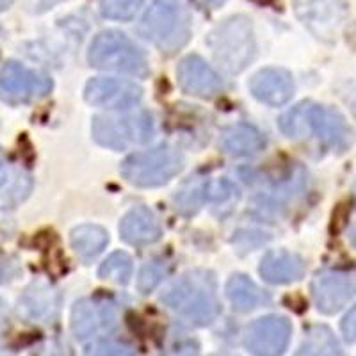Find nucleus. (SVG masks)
Listing matches in <instances>:
<instances>
[{
    "label": "nucleus",
    "instance_id": "obj_22",
    "mask_svg": "<svg viewBox=\"0 0 356 356\" xmlns=\"http://www.w3.org/2000/svg\"><path fill=\"white\" fill-rule=\"evenodd\" d=\"M109 243V235L97 225H82L72 232V246L82 260H91Z\"/></svg>",
    "mask_w": 356,
    "mask_h": 356
},
{
    "label": "nucleus",
    "instance_id": "obj_12",
    "mask_svg": "<svg viewBox=\"0 0 356 356\" xmlns=\"http://www.w3.org/2000/svg\"><path fill=\"white\" fill-rule=\"evenodd\" d=\"M356 294V273L323 271L312 282V296L323 314H337Z\"/></svg>",
    "mask_w": 356,
    "mask_h": 356
},
{
    "label": "nucleus",
    "instance_id": "obj_27",
    "mask_svg": "<svg viewBox=\"0 0 356 356\" xmlns=\"http://www.w3.org/2000/svg\"><path fill=\"white\" fill-rule=\"evenodd\" d=\"M168 275V264L164 260H150L143 266L141 273H139L138 287L143 294L154 291L159 284H161L164 276Z\"/></svg>",
    "mask_w": 356,
    "mask_h": 356
},
{
    "label": "nucleus",
    "instance_id": "obj_20",
    "mask_svg": "<svg viewBox=\"0 0 356 356\" xmlns=\"http://www.w3.org/2000/svg\"><path fill=\"white\" fill-rule=\"evenodd\" d=\"M33 191V178L20 168L0 170V211H11L27 200Z\"/></svg>",
    "mask_w": 356,
    "mask_h": 356
},
{
    "label": "nucleus",
    "instance_id": "obj_30",
    "mask_svg": "<svg viewBox=\"0 0 356 356\" xmlns=\"http://www.w3.org/2000/svg\"><path fill=\"white\" fill-rule=\"evenodd\" d=\"M195 2L203 9H218L221 8L227 0H195Z\"/></svg>",
    "mask_w": 356,
    "mask_h": 356
},
{
    "label": "nucleus",
    "instance_id": "obj_36",
    "mask_svg": "<svg viewBox=\"0 0 356 356\" xmlns=\"http://www.w3.org/2000/svg\"><path fill=\"white\" fill-rule=\"evenodd\" d=\"M0 162H2V152H0Z\"/></svg>",
    "mask_w": 356,
    "mask_h": 356
},
{
    "label": "nucleus",
    "instance_id": "obj_15",
    "mask_svg": "<svg viewBox=\"0 0 356 356\" xmlns=\"http://www.w3.org/2000/svg\"><path fill=\"white\" fill-rule=\"evenodd\" d=\"M177 77L180 88L186 93L196 95V97H216L222 89V82L218 73L198 56L186 57L178 66Z\"/></svg>",
    "mask_w": 356,
    "mask_h": 356
},
{
    "label": "nucleus",
    "instance_id": "obj_25",
    "mask_svg": "<svg viewBox=\"0 0 356 356\" xmlns=\"http://www.w3.org/2000/svg\"><path fill=\"white\" fill-rule=\"evenodd\" d=\"M145 0H100V11L111 20H132Z\"/></svg>",
    "mask_w": 356,
    "mask_h": 356
},
{
    "label": "nucleus",
    "instance_id": "obj_6",
    "mask_svg": "<svg viewBox=\"0 0 356 356\" xmlns=\"http://www.w3.org/2000/svg\"><path fill=\"white\" fill-rule=\"evenodd\" d=\"M154 118L146 111L120 116H97L93 120L95 141L113 150L146 145L154 138Z\"/></svg>",
    "mask_w": 356,
    "mask_h": 356
},
{
    "label": "nucleus",
    "instance_id": "obj_8",
    "mask_svg": "<svg viewBox=\"0 0 356 356\" xmlns=\"http://www.w3.org/2000/svg\"><path fill=\"white\" fill-rule=\"evenodd\" d=\"M294 11L314 36L335 41L346 22L344 0H292Z\"/></svg>",
    "mask_w": 356,
    "mask_h": 356
},
{
    "label": "nucleus",
    "instance_id": "obj_9",
    "mask_svg": "<svg viewBox=\"0 0 356 356\" xmlns=\"http://www.w3.org/2000/svg\"><path fill=\"white\" fill-rule=\"evenodd\" d=\"M52 81L43 73L25 68L18 63H8L0 72V98L9 104H27L47 97Z\"/></svg>",
    "mask_w": 356,
    "mask_h": 356
},
{
    "label": "nucleus",
    "instance_id": "obj_18",
    "mask_svg": "<svg viewBox=\"0 0 356 356\" xmlns=\"http://www.w3.org/2000/svg\"><path fill=\"white\" fill-rule=\"evenodd\" d=\"M260 275L269 284H291L305 275V264L291 251H269L260 264Z\"/></svg>",
    "mask_w": 356,
    "mask_h": 356
},
{
    "label": "nucleus",
    "instance_id": "obj_14",
    "mask_svg": "<svg viewBox=\"0 0 356 356\" xmlns=\"http://www.w3.org/2000/svg\"><path fill=\"white\" fill-rule=\"evenodd\" d=\"M61 296L50 284L34 282L18 300V316L27 323H52L59 314Z\"/></svg>",
    "mask_w": 356,
    "mask_h": 356
},
{
    "label": "nucleus",
    "instance_id": "obj_10",
    "mask_svg": "<svg viewBox=\"0 0 356 356\" xmlns=\"http://www.w3.org/2000/svg\"><path fill=\"white\" fill-rule=\"evenodd\" d=\"M292 326L285 317L267 316L250 324L244 346L253 356H282L291 342Z\"/></svg>",
    "mask_w": 356,
    "mask_h": 356
},
{
    "label": "nucleus",
    "instance_id": "obj_2",
    "mask_svg": "<svg viewBox=\"0 0 356 356\" xmlns=\"http://www.w3.org/2000/svg\"><path fill=\"white\" fill-rule=\"evenodd\" d=\"M162 303L195 324H209L218 317L219 301L209 273H189L171 285L162 296Z\"/></svg>",
    "mask_w": 356,
    "mask_h": 356
},
{
    "label": "nucleus",
    "instance_id": "obj_26",
    "mask_svg": "<svg viewBox=\"0 0 356 356\" xmlns=\"http://www.w3.org/2000/svg\"><path fill=\"white\" fill-rule=\"evenodd\" d=\"M237 196H239V189L228 178H218V180L203 182V198L207 202L225 203L232 198H237Z\"/></svg>",
    "mask_w": 356,
    "mask_h": 356
},
{
    "label": "nucleus",
    "instance_id": "obj_4",
    "mask_svg": "<svg viewBox=\"0 0 356 356\" xmlns=\"http://www.w3.org/2000/svg\"><path fill=\"white\" fill-rule=\"evenodd\" d=\"M214 59L228 73H239L255 56L253 29L248 18L235 17L212 31L207 40Z\"/></svg>",
    "mask_w": 356,
    "mask_h": 356
},
{
    "label": "nucleus",
    "instance_id": "obj_3",
    "mask_svg": "<svg viewBox=\"0 0 356 356\" xmlns=\"http://www.w3.org/2000/svg\"><path fill=\"white\" fill-rule=\"evenodd\" d=\"M141 34L162 52H177L189 41V11L178 0H155L143 18Z\"/></svg>",
    "mask_w": 356,
    "mask_h": 356
},
{
    "label": "nucleus",
    "instance_id": "obj_33",
    "mask_svg": "<svg viewBox=\"0 0 356 356\" xmlns=\"http://www.w3.org/2000/svg\"><path fill=\"white\" fill-rule=\"evenodd\" d=\"M2 321H4V303L0 301V324H2Z\"/></svg>",
    "mask_w": 356,
    "mask_h": 356
},
{
    "label": "nucleus",
    "instance_id": "obj_7",
    "mask_svg": "<svg viewBox=\"0 0 356 356\" xmlns=\"http://www.w3.org/2000/svg\"><path fill=\"white\" fill-rule=\"evenodd\" d=\"M184 159L171 146H157L134 154L122 164V175L138 187H157L170 182L182 170Z\"/></svg>",
    "mask_w": 356,
    "mask_h": 356
},
{
    "label": "nucleus",
    "instance_id": "obj_29",
    "mask_svg": "<svg viewBox=\"0 0 356 356\" xmlns=\"http://www.w3.org/2000/svg\"><path fill=\"white\" fill-rule=\"evenodd\" d=\"M342 333L349 342L356 340V305L346 314L344 321H342Z\"/></svg>",
    "mask_w": 356,
    "mask_h": 356
},
{
    "label": "nucleus",
    "instance_id": "obj_16",
    "mask_svg": "<svg viewBox=\"0 0 356 356\" xmlns=\"http://www.w3.org/2000/svg\"><path fill=\"white\" fill-rule=\"evenodd\" d=\"M250 89L257 100L267 106H284L294 95V81L285 70L267 68L251 79Z\"/></svg>",
    "mask_w": 356,
    "mask_h": 356
},
{
    "label": "nucleus",
    "instance_id": "obj_24",
    "mask_svg": "<svg viewBox=\"0 0 356 356\" xmlns=\"http://www.w3.org/2000/svg\"><path fill=\"white\" fill-rule=\"evenodd\" d=\"M98 275L100 278L109 280L114 284H127L132 276V260L127 253H113L107 260H104V264L98 269Z\"/></svg>",
    "mask_w": 356,
    "mask_h": 356
},
{
    "label": "nucleus",
    "instance_id": "obj_32",
    "mask_svg": "<svg viewBox=\"0 0 356 356\" xmlns=\"http://www.w3.org/2000/svg\"><path fill=\"white\" fill-rule=\"evenodd\" d=\"M11 4H13V0H0V11L8 9Z\"/></svg>",
    "mask_w": 356,
    "mask_h": 356
},
{
    "label": "nucleus",
    "instance_id": "obj_35",
    "mask_svg": "<svg viewBox=\"0 0 356 356\" xmlns=\"http://www.w3.org/2000/svg\"><path fill=\"white\" fill-rule=\"evenodd\" d=\"M351 239H353V243H355V246H356V227L353 228V232H351Z\"/></svg>",
    "mask_w": 356,
    "mask_h": 356
},
{
    "label": "nucleus",
    "instance_id": "obj_17",
    "mask_svg": "<svg viewBox=\"0 0 356 356\" xmlns=\"http://www.w3.org/2000/svg\"><path fill=\"white\" fill-rule=\"evenodd\" d=\"M123 241L134 246H146L161 239L162 228L154 212L146 207H136L120 222Z\"/></svg>",
    "mask_w": 356,
    "mask_h": 356
},
{
    "label": "nucleus",
    "instance_id": "obj_21",
    "mask_svg": "<svg viewBox=\"0 0 356 356\" xmlns=\"http://www.w3.org/2000/svg\"><path fill=\"white\" fill-rule=\"evenodd\" d=\"M227 296L232 301L235 310L239 312H250L255 308L262 307V305L269 303V296L264 294L255 282H251L250 278L243 275H235L228 280L227 285Z\"/></svg>",
    "mask_w": 356,
    "mask_h": 356
},
{
    "label": "nucleus",
    "instance_id": "obj_13",
    "mask_svg": "<svg viewBox=\"0 0 356 356\" xmlns=\"http://www.w3.org/2000/svg\"><path fill=\"white\" fill-rule=\"evenodd\" d=\"M143 97V89L120 79H93L86 86V100L106 109H129Z\"/></svg>",
    "mask_w": 356,
    "mask_h": 356
},
{
    "label": "nucleus",
    "instance_id": "obj_1",
    "mask_svg": "<svg viewBox=\"0 0 356 356\" xmlns=\"http://www.w3.org/2000/svg\"><path fill=\"white\" fill-rule=\"evenodd\" d=\"M280 130L292 139H305L308 136L333 150L344 152L351 145V130L337 111L316 104H300L282 114L278 120Z\"/></svg>",
    "mask_w": 356,
    "mask_h": 356
},
{
    "label": "nucleus",
    "instance_id": "obj_5",
    "mask_svg": "<svg viewBox=\"0 0 356 356\" xmlns=\"http://www.w3.org/2000/svg\"><path fill=\"white\" fill-rule=\"evenodd\" d=\"M89 63L100 70L129 73L138 77L148 75L145 54L129 36L118 31H104L95 38L89 49Z\"/></svg>",
    "mask_w": 356,
    "mask_h": 356
},
{
    "label": "nucleus",
    "instance_id": "obj_11",
    "mask_svg": "<svg viewBox=\"0 0 356 356\" xmlns=\"http://www.w3.org/2000/svg\"><path fill=\"white\" fill-rule=\"evenodd\" d=\"M118 324V307L114 301L88 298L75 303L72 310V332L79 340L109 332Z\"/></svg>",
    "mask_w": 356,
    "mask_h": 356
},
{
    "label": "nucleus",
    "instance_id": "obj_28",
    "mask_svg": "<svg viewBox=\"0 0 356 356\" xmlns=\"http://www.w3.org/2000/svg\"><path fill=\"white\" fill-rule=\"evenodd\" d=\"M86 356H134V349L123 342L104 340L95 344L93 348H89Z\"/></svg>",
    "mask_w": 356,
    "mask_h": 356
},
{
    "label": "nucleus",
    "instance_id": "obj_31",
    "mask_svg": "<svg viewBox=\"0 0 356 356\" xmlns=\"http://www.w3.org/2000/svg\"><path fill=\"white\" fill-rule=\"evenodd\" d=\"M44 356H70V355H68V351H66V346L52 344L49 349H47Z\"/></svg>",
    "mask_w": 356,
    "mask_h": 356
},
{
    "label": "nucleus",
    "instance_id": "obj_34",
    "mask_svg": "<svg viewBox=\"0 0 356 356\" xmlns=\"http://www.w3.org/2000/svg\"><path fill=\"white\" fill-rule=\"evenodd\" d=\"M4 276H6L4 266H2V264H0V284H2V280H4Z\"/></svg>",
    "mask_w": 356,
    "mask_h": 356
},
{
    "label": "nucleus",
    "instance_id": "obj_23",
    "mask_svg": "<svg viewBox=\"0 0 356 356\" xmlns=\"http://www.w3.org/2000/svg\"><path fill=\"white\" fill-rule=\"evenodd\" d=\"M296 356H346V353L326 326H317L310 330Z\"/></svg>",
    "mask_w": 356,
    "mask_h": 356
},
{
    "label": "nucleus",
    "instance_id": "obj_19",
    "mask_svg": "<svg viewBox=\"0 0 356 356\" xmlns=\"http://www.w3.org/2000/svg\"><path fill=\"white\" fill-rule=\"evenodd\" d=\"M264 146H266V138L255 127L246 123L228 127L221 134V148L234 157L257 155L264 150Z\"/></svg>",
    "mask_w": 356,
    "mask_h": 356
}]
</instances>
